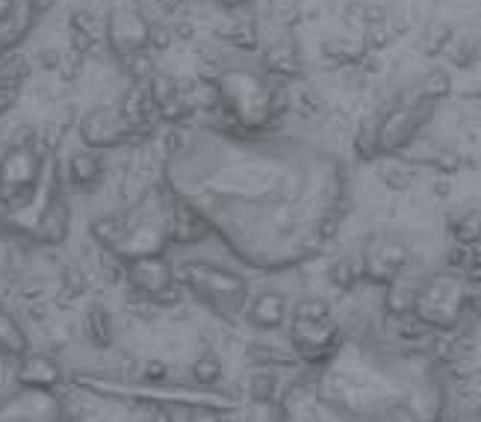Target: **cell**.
Here are the masks:
<instances>
[{
  "instance_id": "29",
  "label": "cell",
  "mask_w": 481,
  "mask_h": 422,
  "mask_svg": "<svg viewBox=\"0 0 481 422\" xmlns=\"http://www.w3.org/2000/svg\"><path fill=\"white\" fill-rule=\"evenodd\" d=\"M249 396L258 401V405H272L275 401V390H278V375L269 373V369H260L249 378Z\"/></svg>"
},
{
  "instance_id": "12",
  "label": "cell",
  "mask_w": 481,
  "mask_h": 422,
  "mask_svg": "<svg viewBox=\"0 0 481 422\" xmlns=\"http://www.w3.org/2000/svg\"><path fill=\"white\" fill-rule=\"evenodd\" d=\"M125 266H127V287H133L136 293L148 296V298H157V296L166 293V289H171L178 284L175 266H171L162 254L127 260Z\"/></svg>"
},
{
  "instance_id": "8",
  "label": "cell",
  "mask_w": 481,
  "mask_h": 422,
  "mask_svg": "<svg viewBox=\"0 0 481 422\" xmlns=\"http://www.w3.org/2000/svg\"><path fill=\"white\" fill-rule=\"evenodd\" d=\"M290 343L304 364H331L343 349V331L337 316L328 319H304L290 316Z\"/></svg>"
},
{
  "instance_id": "28",
  "label": "cell",
  "mask_w": 481,
  "mask_h": 422,
  "mask_svg": "<svg viewBox=\"0 0 481 422\" xmlns=\"http://www.w3.org/2000/svg\"><path fill=\"white\" fill-rule=\"evenodd\" d=\"M189 378L196 381V384H216L222 378V360L216 357V351H204L196 360H192V369H189Z\"/></svg>"
},
{
  "instance_id": "17",
  "label": "cell",
  "mask_w": 481,
  "mask_h": 422,
  "mask_svg": "<svg viewBox=\"0 0 481 422\" xmlns=\"http://www.w3.org/2000/svg\"><path fill=\"white\" fill-rule=\"evenodd\" d=\"M263 59H266V72H272L278 77H299L302 74V54H299V47H295L290 33H281L278 39L266 42Z\"/></svg>"
},
{
  "instance_id": "24",
  "label": "cell",
  "mask_w": 481,
  "mask_h": 422,
  "mask_svg": "<svg viewBox=\"0 0 481 422\" xmlns=\"http://www.w3.org/2000/svg\"><path fill=\"white\" fill-rule=\"evenodd\" d=\"M449 234H452V243L460 248H476L481 243V210H460L452 219H449Z\"/></svg>"
},
{
  "instance_id": "18",
  "label": "cell",
  "mask_w": 481,
  "mask_h": 422,
  "mask_svg": "<svg viewBox=\"0 0 481 422\" xmlns=\"http://www.w3.org/2000/svg\"><path fill=\"white\" fill-rule=\"evenodd\" d=\"M80 334L95 349H109L112 340H116V325H112L109 310L104 305H98V301L86 305L83 316H80Z\"/></svg>"
},
{
  "instance_id": "4",
  "label": "cell",
  "mask_w": 481,
  "mask_h": 422,
  "mask_svg": "<svg viewBox=\"0 0 481 422\" xmlns=\"http://www.w3.org/2000/svg\"><path fill=\"white\" fill-rule=\"evenodd\" d=\"M434 113H437V100L425 98L416 86L396 95L387 104V109H381V116L372 122L378 157L405 154L407 148H414V142L425 130V125L432 122Z\"/></svg>"
},
{
  "instance_id": "34",
  "label": "cell",
  "mask_w": 481,
  "mask_h": 422,
  "mask_svg": "<svg viewBox=\"0 0 481 422\" xmlns=\"http://www.w3.org/2000/svg\"><path fill=\"white\" fill-rule=\"evenodd\" d=\"M213 4L228 6V9H237V6H249V4H254V0H213Z\"/></svg>"
},
{
  "instance_id": "26",
  "label": "cell",
  "mask_w": 481,
  "mask_h": 422,
  "mask_svg": "<svg viewBox=\"0 0 481 422\" xmlns=\"http://www.w3.org/2000/svg\"><path fill=\"white\" fill-rule=\"evenodd\" d=\"M121 234H125V216H118V213L98 216L95 222H92V239L98 243V248L116 251V245L121 243Z\"/></svg>"
},
{
  "instance_id": "33",
  "label": "cell",
  "mask_w": 481,
  "mask_h": 422,
  "mask_svg": "<svg viewBox=\"0 0 481 422\" xmlns=\"http://www.w3.org/2000/svg\"><path fill=\"white\" fill-rule=\"evenodd\" d=\"M18 4H22V0H0V22L13 15L15 9H18Z\"/></svg>"
},
{
  "instance_id": "5",
  "label": "cell",
  "mask_w": 481,
  "mask_h": 422,
  "mask_svg": "<svg viewBox=\"0 0 481 422\" xmlns=\"http://www.w3.org/2000/svg\"><path fill=\"white\" fill-rule=\"evenodd\" d=\"M467 280L455 269L419 278L414 298V319L425 331H455L467 310Z\"/></svg>"
},
{
  "instance_id": "21",
  "label": "cell",
  "mask_w": 481,
  "mask_h": 422,
  "mask_svg": "<svg viewBox=\"0 0 481 422\" xmlns=\"http://www.w3.org/2000/svg\"><path fill=\"white\" fill-rule=\"evenodd\" d=\"M322 54L337 65H361L366 54H370V45H366L363 36L349 33V36H331L325 39Z\"/></svg>"
},
{
  "instance_id": "30",
  "label": "cell",
  "mask_w": 481,
  "mask_h": 422,
  "mask_svg": "<svg viewBox=\"0 0 481 422\" xmlns=\"http://www.w3.org/2000/svg\"><path fill=\"white\" fill-rule=\"evenodd\" d=\"M452 33H455V27L434 24V27L425 33V50H428V54H440V56H443V50H446V45H449V39H452Z\"/></svg>"
},
{
  "instance_id": "10",
  "label": "cell",
  "mask_w": 481,
  "mask_h": 422,
  "mask_svg": "<svg viewBox=\"0 0 481 422\" xmlns=\"http://www.w3.org/2000/svg\"><path fill=\"white\" fill-rule=\"evenodd\" d=\"M136 133V125L130 122L121 107H95L80 118V139L92 151L118 148Z\"/></svg>"
},
{
  "instance_id": "20",
  "label": "cell",
  "mask_w": 481,
  "mask_h": 422,
  "mask_svg": "<svg viewBox=\"0 0 481 422\" xmlns=\"http://www.w3.org/2000/svg\"><path fill=\"white\" fill-rule=\"evenodd\" d=\"M443 56L449 59V65L452 68H473L481 59V33L473 27L455 30L446 50H443Z\"/></svg>"
},
{
  "instance_id": "23",
  "label": "cell",
  "mask_w": 481,
  "mask_h": 422,
  "mask_svg": "<svg viewBox=\"0 0 481 422\" xmlns=\"http://www.w3.org/2000/svg\"><path fill=\"white\" fill-rule=\"evenodd\" d=\"M328 284L334 289H343V293H352L363 284V266H361V254H343L337 257L334 263H328Z\"/></svg>"
},
{
  "instance_id": "9",
  "label": "cell",
  "mask_w": 481,
  "mask_h": 422,
  "mask_svg": "<svg viewBox=\"0 0 481 422\" xmlns=\"http://www.w3.org/2000/svg\"><path fill=\"white\" fill-rule=\"evenodd\" d=\"M151 33L153 27L145 18V13L136 6H112L104 18V39L112 56L118 59H133L145 54L151 47Z\"/></svg>"
},
{
  "instance_id": "7",
  "label": "cell",
  "mask_w": 481,
  "mask_h": 422,
  "mask_svg": "<svg viewBox=\"0 0 481 422\" xmlns=\"http://www.w3.org/2000/svg\"><path fill=\"white\" fill-rule=\"evenodd\" d=\"M361 266H363V280L372 287H390L393 280L405 278L407 269H411L414 251L398 234H387V230H378L370 234L361 245Z\"/></svg>"
},
{
  "instance_id": "14",
  "label": "cell",
  "mask_w": 481,
  "mask_h": 422,
  "mask_svg": "<svg viewBox=\"0 0 481 422\" xmlns=\"http://www.w3.org/2000/svg\"><path fill=\"white\" fill-rule=\"evenodd\" d=\"M213 234L210 219L201 213L187 198H175V213H171V243L178 245H196L204 243Z\"/></svg>"
},
{
  "instance_id": "1",
  "label": "cell",
  "mask_w": 481,
  "mask_h": 422,
  "mask_svg": "<svg viewBox=\"0 0 481 422\" xmlns=\"http://www.w3.org/2000/svg\"><path fill=\"white\" fill-rule=\"evenodd\" d=\"M316 396L343 422H370L402 410H411L419 422H434L440 410V393L432 381H416L396 360L363 349H340L325 364Z\"/></svg>"
},
{
  "instance_id": "22",
  "label": "cell",
  "mask_w": 481,
  "mask_h": 422,
  "mask_svg": "<svg viewBox=\"0 0 481 422\" xmlns=\"http://www.w3.org/2000/svg\"><path fill=\"white\" fill-rule=\"evenodd\" d=\"M68 177H71V184L80 189L95 186V184H101V177H104V159H101L92 148L74 151L68 159Z\"/></svg>"
},
{
  "instance_id": "15",
  "label": "cell",
  "mask_w": 481,
  "mask_h": 422,
  "mask_svg": "<svg viewBox=\"0 0 481 422\" xmlns=\"http://www.w3.org/2000/svg\"><path fill=\"white\" fill-rule=\"evenodd\" d=\"M18 384L30 390H54L63 387V369L48 351H27L18 366Z\"/></svg>"
},
{
  "instance_id": "6",
  "label": "cell",
  "mask_w": 481,
  "mask_h": 422,
  "mask_svg": "<svg viewBox=\"0 0 481 422\" xmlns=\"http://www.w3.org/2000/svg\"><path fill=\"white\" fill-rule=\"evenodd\" d=\"M42 175H45V157L36 148L9 145L6 154L0 157V204L9 213L27 207L36 195Z\"/></svg>"
},
{
  "instance_id": "32",
  "label": "cell",
  "mask_w": 481,
  "mask_h": 422,
  "mask_svg": "<svg viewBox=\"0 0 481 422\" xmlns=\"http://www.w3.org/2000/svg\"><path fill=\"white\" fill-rule=\"evenodd\" d=\"M187 422H222V414L210 405H189Z\"/></svg>"
},
{
  "instance_id": "19",
  "label": "cell",
  "mask_w": 481,
  "mask_h": 422,
  "mask_svg": "<svg viewBox=\"0 0 481 422\" xmlns=\"http://www.w3.org/2000/svg\"><path fill=\"white\" fill-rule=\"evenodd\" d=\"M375 175L387 189L405 193V189H411L416 180V163H411L405 154H387V157H378Z\"/></svg>"
},
{
  "instance_id": "11",
  "label": "cell",
  "mask_w": 481,
  "mask_h": 422,
  "mask_svg": "<svg viewBox=\"0 0 481 422\" xmlns=\"http://www.w3.org/2000/svg\"><path fill=\"white\" fill-rule=\"evenodd\" d=\"M0 422H63V396L22 387L0 399Z\"/></svg>"
},
{
  "instance_id": "2",
  "label": "cell",
  "mask_w": 481,
  "mask_h": 422,
  "mask_svg": "<svg viewBox=\"0 0 481 422\" xmlns=\"http://www.w3.org/2000/svg\"><path fill=\"white\" fill-rule=\"evenodd\" d=\"M219 107L240 130H266L284 113V92L251 68H219L213 77Z\"/></svg>"
},
{
  "instance_id": "31",
  "label": "cell",
  "mask_w": 481,
  "mask_h": 422,
  "mask_svg": "<svg viewBox=\"0 0 481 422\" xmlns=\"http://www.w3.org/2000/svg\"><path fill=\"white\" fill-rule=\"evenodd\" d=\"M139 378L148 381V384H162V381L169 378V366L162 364V360H145V364L139 366Z\"/></svg>"
},
{
  "instance_id": "25",
  "label": "cell",
  "mask_w": 481,
  "mask_h": 422,
  "mask_svg": "<svg viewBox=\"0 0 481 422\" xmlns=\"http://www.w3.org/2000/svg\"><path fill=\"white\" fill-rule=\"evenodd\" d=\"M0 351L4 355L24 357L30 351V337L24 325L18 323V316H13L9 310H0Z\"/></svg>"
},
{
  "instance_id": "27",
  "label": "cell",
  "mask_w": 481,
  "mask_h": 422,
  "mask_svg": "<svg viewBox=\"0 0 481 422\" xmlns=\"http://www.w3.org/2000/svg\"><path fill=\"white\" fill-rule=\"evenodd\" d=\"M414 86H416L425 98L437 100V104H440L443 98L452 95V77H449L443 68H432V72H425Z\"/></svg>"
},
{
  "instance_id": "16",
  "label": "cell",
  "mask_w": 481,
  "mask_h": 422,
  "mask_svg": "<svg viewBox=\"0 0 481 422\" xmlns=\"http://www.w3.org/2000/svg\"><path fill=\"white\" fill-rule=\"evenodd\" d=\"M68 228H71V210L66 204V198L59 193L50 195L33 225V237L45 245H59L68 237Z\"/></svg>"
},
{
  "instance_id": "3",
  "label": "cell",
  "mask_w": 481,
  "mask_h": 422,
  "mask_svg": "<svg viewBox=\"0 0 481 422\" xmlns=\"http://www.w3.org/2000/svg\"><path fill=\"white\" fill-rule=\"evenodd\" d=\"M175 280L192 298L213 307L224 319L245 314V305L251 298L249 280L210 260H183L180 266H175Z\"/></svg>"
},
{
  "instance_id": "13",
  "label": "cell",
  "mask_w": 481,
  "mask_h": 422,
  "mask_svg": "<svg viewBox=\"0 0 481 422\" xmlns=\"http://www.w3.org/2000/svg\"><path fill=\"white\" fill-rule=\"evenodd\" d=\"M245 319L258 331H278L290 323V305L281 289H260L245 305Z\"/></svg>"
}]
</instances>
